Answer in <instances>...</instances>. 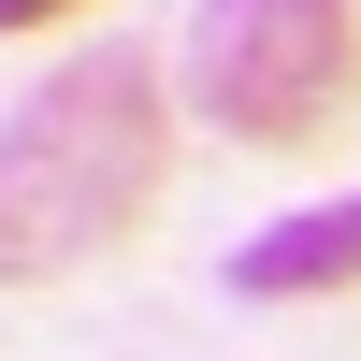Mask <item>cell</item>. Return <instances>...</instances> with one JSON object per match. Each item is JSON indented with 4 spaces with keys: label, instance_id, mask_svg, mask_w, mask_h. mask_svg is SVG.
Segmentation results:
<instances>
[{
    "label": "cell",
    "instance_id": "6da1fadb",
    "mask_svg": "<svg viewBox=\"0 0 361 361\" xmlns=\"http://www.w3.org/2000/svg\"><path fill=\"white\" fill-rule=\"evenodd\" d=\"M159 159H173V102L130 44L73 58L44 102H15L0 116V289H44L73 260H102L116 231H145Z\"/></svg>",
    "mask_w": 361,
    "mask_h": 361
},
{
    "label": "cell",
    "instance_id": "7a4b0ae2",
    "mask_svg": "<svg viewBox=\"0 0 361 361\" xmlns=\"http://www.w3.org/2000/svg\"><path fill=\"white\" fill-rule=\"evenodd\" d=\"M188 102L260 159H304L361 116V15L347 0H202Z\"/></svg>",
    "mask_w": 361,
    "mask_h": 361
},
{
    "label": "cell",
    "instance_id": "3957f363",
    "mask_svg": "<svg viewBox=\"0 0 361 361\" xmlns=\"http://www.w3.org/2000/svg\"><path fill=\"white\" fill-rule=\"evenodd\" d=\"M231 289H246V304H318V289H361V202H318V217L260 231V246L231 260Z\"/></svg>",
    "mask_w": 361,
    "mask_h": 361
},
{
    "label": "cell",
    "instance_id": "277c9868",
    "mask_svg": "<svg viewBox=\"0 0 361 361\" xmlns=\"http://www.w3.org/2000/svg\"><path fill=\"white\" fill-rule=\"evenodd\" d=\"M58 15H73V0H0V29H58Z\"/></svg>",
    "mask_w": 361,
    "mask_h": 361
}]
</instances>
